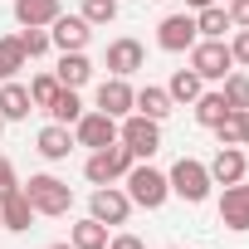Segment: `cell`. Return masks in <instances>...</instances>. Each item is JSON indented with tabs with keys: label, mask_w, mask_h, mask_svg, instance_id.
Instances as JSON below:
<instances>
[{
	"label": "cell",
	"mask_w": 249,
	"mask_h": 249,
	"mask_svg": "<svg viewBox=\"0 0 249 249\" xmlns=\"http://www.w3.org/2000/svg\"><path fill=\"white\" fill-rule=\"evenodd\" d=\"M132 98H137V88H132L127 78H112V73H107V78L98 83V93H93L98 112H107V117H117V122L132 112Z\"/></svg>",
	"instance_id": "obj_11"
},
{
	"label": "cell",
	"mask_w": 249,
	"mask_h": 249,
	"mask_svg": "<svg viewBox=\"0 0 249 249\" xmlns=\"http://www.w3.org/2000/svg\"><path fill=\"white\" fill-rule=\"evenodd\" d=\"M225 10H230V25L234 30H249V0H230Z\"/></svg>",
	"instance_id": "obj_34"
},
{
	"label": "cell",
	"mask_w": 249,
	"mask_h": 249,
	"mask_svg": "<svg viewBox=\"0 0 249 249\" xmlns=\"http://www.w3.org/2000/svg\"><path fill=\"white\" fill-rule=\"evenodd\" d=\"M30 112H35L30 88H25L20 78H5V83H0V117H5V122H25Z\"/></svg>",
	"instance_id": "obj_18"
},
{
	"label": "cell",
	"mask_w": 249,
	"mask_h": 249,
	"mask_svg": "<svg viewBox=\"0 0 249 249\" xmlns=\"http://www.w3.org/2000/svg\"><path fill=\"white\" fill-rule=\"evenodd\" d=\"M205 5H220V0H186V10L196 15V10H205Z\"/></svg>",
	"instance_id": "obj_37"
},
{
	"label": "cell",
	"mask_w": 249,
	"mask_h": 249,
	"mask_svg": "<svg viewBox=\"0 0 249 249\" xmlns=\"http://www.w3.org/2000/svg\"><path fill=\"white\" fill-rule=\"evenodd\" d=\"M132 152L122 147V142H112V147H98L88 161H83V176H88V186H112V181H122L132 171Z\"/></svg>",
	"instance_id": "obj_5"
},
{
	"label": "cell",
	"mask_w": 249,
	"mask_h": 249,
	"mask_svg": "<svg viewBox=\"0 0 249 249\" xmlns=\"http://www.w3.org/2000/svg\"><path fill=\"white\" fill-rule=\"evenodd\" d=\"M107 239H112V234H107V225H103V220H93V215H83V220H73V225H69V244H73V249H107Z\"/></svg>",
	"instance_id": "obj_22"
},
{
	"label": "cell",
	"mask_w": 249,
	"mask_h": 249,
	"mask_svg": "<svg viewBox=\"0 0 249 249\" xmlns=\"http://www.w3.org/2000/svg\"><path fill=\"white\" fill-rule=\"evenodd\" d=\"M186 54H191V69H196L205 83H220V78L234 69V54H230L225 39H196Z\"/></svg>",
	"instance_id": "obj_6"
},
{
	"label": "cell",
	"mask_w": 249,
	"mask_h": 249,
	"mask_svg": "<svg viewBox=\"0 0 249 249\" xmlns=\"http://www.w3.org/2000/svg\"><path fill=\"white\" fill-rule=\"evenodd\" d=\"M171 93L166 88H157V83H147V88H137V98H132V112H142V117H152V122H161V117H171Z\"/></svg>",
	"instance_id": "obj_21"
},
{
	"label": "cell",
	"mask_w": 249,
	"mask_h": 249,
	"mask_svg": "<svg viewBox=\"0 0 249 249\" xmlns=\"http://www.w3.org/2000/svg\"><path fill=\"white\" fill-rule=\"evenodd\" d=\"M220 225L234 234H249V176L220 191Z\"/></svg>",
	"instance_id": "obj_9"
},
{
	"label": "cell",
	"mask_w": 249,
	"mask_h": 249,
	"mask_svg": "<svg viewBox=\"0 0 249 249\" xmlns=\"http://www.w3.org/2000/svg\"><path fill=\"white\" fill-rule=\"evenodd\" d=\"M20 49H25L30 59H44V54L54 49V39H49V30H20Z\"/></svg>",
	"instance_id": "obj_30"
},
{
	"label": "cell",
	"mask_w": 249,
	"mask_h": 249,
	"mask_svg": "<svg viewBox=\"0 0 249 249\" xmlns=\"http://www.w3.org/2000/svg\"><path fill=\"white\" fill-rule=\"evenodd\" d=\"M166 186H171V196H181L186 205H200V200H210V171H205V161H196V157H181L171 171H166Z\"/></svg>",
	"instance_id": "obj_4"
},
{
	"label": "cell",
	"mask_w": 249,
	"mask_h": 249,
	"mask_svg": "<svg viewBox=\"0 0 249 249\" xmlns=\"http://www.w3.org/2000/svg\"><path fill=\"white\" fill-rule=\"evenodd\" d=\"M122 181H127L122 191H127V196H132V205H142V210H161V205L171 200L166 171H157L152 161H132V171L122 176Z\"/></svg>",
	"instance_id": "obj_2"
},
{
	"label": "cell",
	"mask_w": 249,
	"mask_h": 249,
	"mask_svg": "<svg viewBox=\"0 0 249 249\" xmlns=\"http://www.w3.org/2000/svg\"><path fill=\"white\" fill-rule=\"evenodd\" d=\"M78 15H83L93 30H98V25H112V20H117V0H83Z\"/></svg>",
	"instance_id": "obj_28"
},
{
	"label": "cell",
	"mask_w": 249,
	"mask_h": 249,
	"mask_svg": "<svg viewBox=\"0 0 249 249\" xmlns=\"http://www.w3.org/2000/svg\"><path fill=\"white\" fill-rule=\"evenodd\" d=\"M54 93H59V78H54V73H35V78H30V103H35V112H44Z\"/></svg>",
	"instance_id": "obj_29"
},
{
	"label": "cell",
	"mask_w": 249,
	"mask_h": 249,
	"mask_svg": "<svg viewBox=\"0 0 249 249\" xmlns=\"http://www.w3.org/2000/svg\"><path fill=\"white\" fill-rule=\"evenodd\" d=\"M44 112H49V122H64V127H73V122L83 117V98H78V88H64V83H59V93L49 98Z\"/></svg>",
	"instance_id": "obj_23"
},
{
	"label": "cell",
	"mask_w": 249,
	"mask_h": 249,
	"mask_svg": "<svg viewBox=\"0 0 249 249\" xmlns=\"http://www.w3.org/2000/svg\"><path fill=\"white\" fill-rule=\"evenodd\" d=\"M196 39H200V35H196V15H191V10H181V15H166V20L157 25V44H161L166 54H186Z\"/></svg>",
	"instance_id": "obj_10"
},
{
	"label": "cell",
	"mask_w": 249,
	"mask_h": 249,
	"mask_svg": "<svg viewBox=\"0 0 249 249\" xmlns=\"http://www.w3.org/2000/svg\"><path fill=\"white\" fill-rule=\"evenodd\" d=\"M0 132H5V117H0Z\"/></svg>",
	"instance_id": "obj_39"
},
{
	"label": "cell",
	"mask_w": 249,
	"mask_h": 249,
	"mask_svg": "<svg viewBox=\"0 0 249 249\" xmlns=\"http://www.w3.org/2000/svg\"><path fill=\"white\" fill-rule=\"evenodd\" d=\"M35 225V205H30V196L15 186L5 200H0V230H10V234H25Z\"/></svg>",
	"instance_id": "obj_16"
},
{
	"label": "cell",
	"mask_w": 249,
	"mask_h": 249,
	"mask_svg": "<svg viewBox=\"0 0 249 249\" xmlns=\"http://www.w3.org/2000/svg\"><path fill=\"white\" fill-rule=\"evenodd\" d=\"M59 15H64L59 0H15V20H20V30H49Z\"/></svg>",
	"instance_id": "obj_17"
},
{
	"label": "cell",
	"mask_w": 249,
	"mask_h": 249,
	"mask_svg": "<svg viewBox=\"0 0 249 249\" xmlns=\"http://www.w3.org/2000/svg\"><path fill=\"white\" fill-rule=\"evenodd\" d=\"M166 93H171V103H181V107H186V103H196V98L205 93V78H200L196 69H176V73H171V83H166Z\"/></svg>",
	"instance_id": "obj_25"
},
{
	"label": "cell",
	"mask_w": 249,
	"mask_h": 249,
	"mask_svg": "<svg viewBox=\"0 0 249 249\" xmlns=\"http://www.w3.org/2000/svg\"><path fill=\"white\" fill-rule=\"evenodd\" d=\"M225 44H230V54H234V69H249V30H234Z\"/></svg>",
	"instance_id": "obj_31"
},
{
	"label": "cell",
	"mask_w": 249,
	"mask_h": 249,
	"mask_svg": "<svg viewBox=\"0 0 249 249\" xmlns=\"http://www.w3.org/2000/svg\"><path fill=\"white\" fill-rule=\"evenodd\" d=\"M107 249H147V244H142L137 234H112V239H107Z\"/></svg>",
	"instance_id": "obj_35"
},
{
	"label": "cell",
	"mask_w": 249,
	"mask_h": 249,
	"mask_svg": "<svg viewBox=\"0 0 249 249\" xmlns=\"http://www.w3.org/2000/svg\"><path fill=\"white\" fill-rule=\"evenodd\" d=\"M137 69H147V49H142V39H112L107 44V73L112 78H132Z\"/></svg>",
	"instance_id": "obj_12"
},
{
	"label": "cell",
	"mask_w": 249,
	"mask_h": 249,
	"mask_svg": "<svg viewBox=\"0 0 249 249\" xmlns=\"http://www.w3.org/2000/svg\"><path fill=\"white\" fill-rule=\"evenodd\" d=\"M54 78H59L64 88H83V83L93 78V59H88L83 49H69V54H59V69H54Z\"/></svg>",
	"instance_id": "obj_20"
},
{
	"label": "cell",
	"mask_w": 249,
	"mask_h": 249,
	"mask_svg": "<svg viewBox=\"0 0 249 249\" xmlns=\"http://www.w3.org/2000/svg\"><path fill=\"white\" fill-rule=\"evenodd\" d=\"M215 137H220V147H239V122H234V112L215 127Z\"/></svg>",
	"instance_id": "obj_32"
},
{
	"label": "cell",
	"mask_w": 249,
	"mask_h": 249,
	"mask_svg": "<svg viewBox=\"0 0 249 249\" xmlns=\"http://www.w3.org/2000/svg\"><path fill=\"white\" fill-rule=\"evenodd\" d=\"M220 93L230 98V107H234V112H239V107H249V73L230 69V73L220 78Z\"/></svg>",
	"instance_id": "obj_27"
},
{
	"label": "cell",
	"mask_w": 249,
	"mask_h": 249,
	"mask_svg": "<svg viewBox=\"0 0 249 249\" xmlns=\"http://www.w3.org/2000/svg\"><path fill=\"white\" fill-rule=\"evenodd\" d=\"M191 107H196V122H200V127H210V132L220 127V122H225L230 112H234V107H230V98H225L220 88H205V93H200Z\"/></svg>",
	"instance_id": "obj_19"
},
{
	"label": "cell",
	"mask_w": 249,
	"mask_h": 249,
	"mask_svg": "<svg viewBox=\"0 0 249 249\" xmlns=\"http://www.w3.org/2000/svg\"><path fill=\"white\" fill-rule=\"evenodd\" d=\"M49 39H54V49H59V54H69V49H88L93 25H88L83 15H59V20L49 25Z\"/></svg>",
	"instance_id": "obj_14"
},
{
	"label": "cell",
	"mask_w": 249,
	"mask_h": 249,
	"mask_svg": "<svg viewBox=\"0 0 249 249\" xmlns=\"http://www.w3.org/2000/svg\"><path fill=\"white\" fill-rule=\"evenodd\" d=\"M73 142L78 147H88V152H98V147H112L117 142V117H107V112H83L78 122H73Z\"/></svg>",
	"instance_id": "obj_8"
},
{
	"label": "cell",
	"mask_w": 249,
	"mask_h": 249,
	"mask_svg": "<svg viewBox=\"0 0 249 249\" xmlns=\"http://www.w3.org/2000/svg\"><path fill=\"white\" fill-rule=\"evenodd\" d=\"M234 25H230V10L225 5H205V10H196V35L200 39H225Z\"/></svg>",
	"instance_id": "obj_24"
},
{
	"label": "cell",
	"mask_w": 249,
	"mask_h": 249,
	"mask_svg": "<svg viewBox=\"0 0 249 249\" xmlns=\"http://www.w3.org/2000/svg\"><path fill=\"white\" fill-rule=\"evenodd\" d=\"M205 171H210L215 186H234V181L249 176V157H244V147H220V152L205 161Z\"/></svg>",
	"instance_id": "obj_13"
},
{
	"label": "cell",
	"mask_w": 249,
	"mask_h": 249,
	"mask_svg": "<svg viewBox=\"0 0 249 249\" xmlns=\"http://www.w3.org/2000/svg\"><path fill=\"white\" fill-rule=\"evenodd\" d=\"M234 122H239V147H249V107H239Z\"/></svg>",
	"instance_id": "obj_36"
},
{
	"label": "cell",
	"mask_w": 249,
	"mask_h": 249,
	"mask_svg": "<svg viewBox=\"0 0 249 249\" xmlns=\"http://www.w3.org/2000/svg\"><path fill=\"white\" fill-rule=\"evenodd\" d=\"M20 69H30V54L20 49V35H0V83L20 78Z\"/></svg>",
	"instance_id": "obj_26"
},
{
	"label": "cell",
	"mask_w": 249,
	"mask_h": 249,
	"mask_svg": "<svg viewBox=\"0 0 249 249\" xmlns=\"http://www.w3.org/2000/svg\"><path fill=\"white\" fill-rule=\"evenodd\" d=\"M117 142L127 147L137 161H152L157 152H161V122H152V117H142V112H127L117 122Z\"/></svg>",
	"instance_id": "obj_3"
},
{
	"label": "cell",
	"mask_w": 249,
	"mask_h": 249,
	"mask_svg": "<svg viewBox=\"0 0 249 249\" xmlns=\"http://www.w3.org/2000/svg\"><path fill=\"white\" fill-rule=\"evenodd\" d=\"M20 191L30 196L35 215H49V220H59V215H69V210H73V186H69V181H59V176H49V171H39V176L20 181Z\"/></svg>",
	"instance_id": "obj_1"
},
{
	"label": "cell",
	"mask_w": 249,
	"mask_h": 249,
	"mask_svg": "<svg viewBox=\"0 0 249 249\" xmlns=\"http://www.w3.org/2000/svg\"><path fill=\"white\" fill-rule=\"evenodd\" d=\"M44 249H73V244H44Z\"/></svg>",
	"instance_id": "obj_38"
},
{
	"label": "cell",
	"mask_w": 249,
	"mask_h": 249,
	"mask_svg": "<svg viewBox=\"0 0 249 249\" xmlns=\"http://www.w3.org/2000/svg\"><path fill=\"white\" fill-rule=\"evenodd\" d=\"M20 186V176H15V166H10V157H0V200H5L10 191Z\"/></svg>",
	"instance_id": "obj_33"
},
{
	"label": "cell",
	"mask_w": 249,
	"mask_h": 249,
	"mask_svg": "<svg viewBox=\"0 0 249 249\" xmlns=\"http://www.w3.org/2000/svg\"><path fill=\"white\" fill-rule=\"evenodd\" d=\"M73 147H78L73 142V127H64V122H49V127H39V137H35V152L44 161H69Z\"/></svg>",
	"instance_id": "obj_15"
},
{
	"label": "cell",
	"mask_w": 249,
	"mask_h": 249,
	"mask_svg": "<svg viewBox=\"0 0 249 249\" xmlns=\"http://www.w3.org/2000/svg\"><path fill=\"white\" fill-rule=\"evenodd\" d=\"M88 215L103 220L107 230H112V225H127V215H132V196L122 191L117 181H112V186H93V196H88Z\"/></svg>",
	"instance_id": "obj_7"
}]
</instances>
